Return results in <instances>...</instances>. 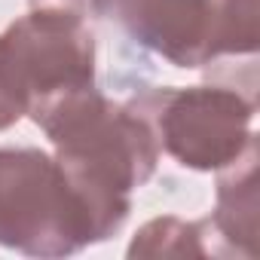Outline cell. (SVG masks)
I'll return each mask as SVG.
<instances>
[{
	"label": "cell",
	"instance_id": "obj_1",
	"mask_svg": "<svg viewBox=\"0 0 260 260\" xmlns=\"http://www.w3.org/2000/svg\"><path fill=\"white\" fill-rule=\"evenodd\" d=\"M31 119L55 147V162L83 205L92 245L107 242L132 211V193L156 172L159 147L147 122L95 86L46 101Z\"/></svg>",
	"mask_w": 260,
	"mask_h": 260
},
{
	"label": "cell",
	"instance_id": "obj_2",
	"mask_svg": "<svg viewBox=\"0 0 260 260\" xmlns=\"http://www.w3.org/2000/svg\"><path fill=\"white\" fill-rule=\"evenodd\" d=\"M83 86H95V37L80 13L31 10L0 31V132Z\"/></svg>",
	"mask_w": 260,
	"mask_h": 260
},
{
	"label": "cell",
	"instance_id": "obj_3",
	"mask_svg": "<svg viewBox=\"0 0 260 260\" xmlns=\"http://www.w3.org/2000/svg\"><path fill=\"white\" fill-rule=\"evenodd\" d=\"M159 153L193 172H217L254 141V98L236 86H162L128 101Z\"/></svg>",
	"mask_w": 260,
	"mask_h": 260
},
{
	"label": "cell",
	"instance_id": "obj_4",
	"mask_svg": "<svg viewBox=\"0 0 260 260\" xmlns=\"http://www.w3.org/2000/svg\"><path fill=\"white\" fill-rule=\"evenodd\" d=\"M89 245L83 205L55 156L37 147L0 150V248L68 257Z\"/></svg>",
	"mask_w": 260,
	"mask_h": 260
},
{
	"label": "cell",
	"instance_id": "obj_5",
	"mask_svg": "<svg viewBox=\"0 0 260 260\" xmlns=\"http://www.w3.org/2000/svg\"><path fill=\"white\" fill-rule=\"evenodd\" d=\"M92 10L175 68H205L217 55V0H92Z\"/></svg>",
	"mask_w": 260,
	"mask_h": 260
},
{
	"label": "cell",
	"instance_id": "obj_6",
	"mask_svg": "<svg viewBox=\"0 0 260 260\" xmlns=\"http://www.w3.org/2000/svg\"><path fill=\"white\" fill-rule=\"evenodd\" d=\"M257 205L260 199H257V138H254L239 159L217 169V205L211 223L230 257L257 254Z\"/></svg>",
	"mask_w": 260,
	"mask_h": 260
},
{
	"label": "cell",
	"instance_id": "obj_7",
	"mask_svg": "<svg viewBox=\"0 0 260 260\" xmlns=\"http://www.w3.org/2000/svg\"><path fill=\"white\" fill-rule=\"evenodd\" d=\"M128 257H230L211 217L184 220L162 214L147 220L128 242Z\"/></svg>",
	"mask_w": 260,
	"mask_h": 260
},
{
	"label": "cell",
	"instance_id": "obj_8",
	"mask_svg": "<svg viewBox=\"0 0 260 260\" xmlns=\"http://www.w3.org/2000/svg\"><path fill=\"white\" fill-rule=\"evenodd\" d=\"M257 0H217V55L211 64L251 58L257 52Z\"/></svg>",
	"mask_w": 260,
	"mask_h": 260
},
{
	"label": "cell",
	"instance_id": "obj_9",
	"mask_svg": "<svg viewBox=\"0 0 260 260\" xmlns=\"http://www.w3.org/2000/svg\"><path fill=\"white\" fill-rule=\"evenodd\" d=\"M31 10H68V13H80L83 0H28Z\"/></svg>",
	"mask_w": 260,
	"mask_h": 260
}]
</instances>
